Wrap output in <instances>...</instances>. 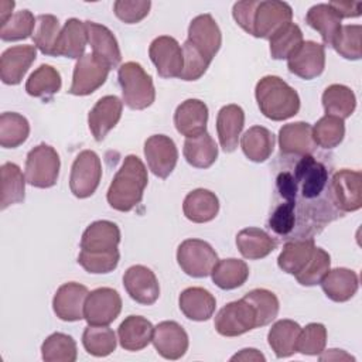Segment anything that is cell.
Masks as SVG:
<instances>
[{
	"label": "cell",
	"mask_w": 362,
	"mask_h": 362,
	"mask_svg": "<svg viewBox=\"0 0 362 362\" xmlns=\"http://www.w3.org/2000/svg\"><path fill=\"white\" fill-rule=\"evenodd\" d=\"M147 181L148 175L143 161L137 156L129 154L109 185L106 194L109 205L120 212L132 211L141 202Z\"/></svg>",
	"instance_id": "1"
},
{
	"label": "cell",
	"mask_w": 362,
	"mask_h": 362,
	"mask_svg": "<svg viewBox=\"0 0 362 362\" xmlns=\"http://www.w3.org/2000/svg\"><path fill=\"white\" fill-rule=\"evenodd\" d=\"M260 112L270 120L281 122L300 110V96L294 88L276 75L263 76L255 88Z\"/></svg>",
	"instance_id": "2"
},
{
	"label": "cell",
	"mask_w": 362,
	"mask_h": 362,
	"mask_svg": "<svg viewBox=\"0 0 362 362\" xmlns=\"http://www.w3.org/2000/svg\"><path fill=\"white\" fill-rule=\"evenodd\" d=\"M123 102L133 110H143L156 100V89L151 76L134 61L124 62L117 71Z\"/></svg>",
	"instance_id": "3"
},
{
	"label": "cell",
	"mask_w": 362,
	"mask_h": 362,
	"mask_svg": "<svg viewBox=\"0 0 362 362\" xmlns=\"http://www.w3.org/2000/svg\"><path fill=\"white\" fill-rule=\"evenodd\" d=\"M293 175L297 184V197L300 195L301 202L313 204L314 199H321L324 194H328V170L313 154L301 156L294 165Z\"/></svg>",
	"instance_id": "4"
},
{
	"label": "cell",
	"mask_w": 362,
	"mask_h": 362,
	"mask_svg": "<svg viewBox=\"0 0 362 362\" xmlns=\"http://www.w3.org/2000/svg\"><path fill=\"white\" fill-rule=\"evenodd\" d=\"M61 160L54 147L41 143L31 148L25 158V181L35 188H51L57 184Z\"/></svg>",
	"instance_id": "5"
},
{
	"label": "cell",
	"mask_w": 362,
	"mask_h": 362,
	"mask_svg": "<svg viewBox=\"0 0 362 362\" xmlns=\"http://www.w3.org/2000/svg\"><path fill=\"white\" fill-rule=\"evenodd\" d=\"M218 260L215 249L201 239H185L177 249L178 266L191 277L209 276Z\"/></svg>",
	"instance_id": "6"
},
{
	"label": "cell",
	"mask_w": 362,
	"mask_h": 362,
	"mask_svg": "<svg viewBox=\"0 0 362 362\" xmlns=\"http://www.w3.org/2000/svg\"><path fill=\"white\" fill-rule=\"evenodd\" d=\"M332 205L341 212H354L362 206V175L359 171L342 168L328 182Z\"/></svg>",
	"instance_id": "7"
},
{
	"label": "cell",
	"mask_w": 362,
	"mask_h": 362,
	"mask_svg": "<svg viewBox=\"0 0 362 362\" xmlns=\"http://www.w3.org/2000/svg\"><path fill=\"white\" fill-rule=\"evenodd\" d=\"M102 178V163L93 150L81 151L71 167L69 188L76 198L93 195Z\"/></svg>",
	"instance_id": "8"
},
{
	"label": "cell",
	"mask_w": 362,
	"mask_h": 362,
	"mask_svg": "<svg viewBox=\"0 0 362 362\" xmlns=\"http://www.w3.org/2000/svg\"><path fill=\"white\" fill-rule=\"evenodd\" d=\"M112 68L95 54L89 52L79 58L74 68L69 93L75 96H86L99 89L107 79Z\"/></svg>",
	"instance_id": "9"
},
{
	"label": "cell",
	"mask_w": 362,
	"mask_h": 362,
	"mask_svg": "<svg viewBox=\"0 0 362 362\" xmlns=\"http://www.w3.org/2000/svg\"><path fill=\"white\" fill-rule=\"evenodd\" d=\"M214 325L222 337H239L256 328V314L253 307L245 298H240L223 305L218 311Z\"/></svg>",
	"instance_id": "10"
},
{
	"label": "cell",
	"mask_w": 362,
	"mask_h": 362,
	"mask_svg": "<svg viewBox=\"0 0 362 362\" xmlns=\"http://www.w3.org/2000/svg\"><path fill=\"white\" fill-rule=\"evenodd\" d=\"M120 311V294L110 287H99L88 294L83 317L88 325H109L119 317Z\"/></svg>",
	"instance_id": "11"
},
{
	"label": "cell",
	"mask_w": 362,
	"mask_h": 362,
	"mask_svg": "<svg viewBox=\"0 0 362 362\" xmlns=\"http://www.w3.org/2000/svg\"><path fill=\"white\" fill-rule=\"evenodd\" d=\"M148 55L161 78H180L184 66L182 47L174 37L160 35L148 47Z\"/></svg>",
	"instance_id": "12"
},
{
	"label": "cell",
	"mask_w": 362,
	"mask_h": 362,
	"mask_svg": "<svg viewBox=\"0 0 362 362\" xmlns=\"http://www.w3.org/2000/svg\"><path fill=\"white\" fill-rule=\"evenodd\" d=\"M144 156L151 173L164 180L177 165L178 150L171 137L165 134H153L144 141Z\"/></svg>",
	"instance_id": "13"
},
{
	"label": "cell",
	"mask_w": 362,
	"mask_h": 362,
	"mask_svg": "<svg viewBox=\"0 0 362 362\" xmlns=\"http://www.w3.org/2000/svg\"><path fill=\"white\" fill-rule=\"evenodd\" d=\"M291 18L293 10L286 1H259L253 21V37L270 40L273 34L291 23Z\"/></svg>",
	"instance_id": "14"
},
{
	"label": "cell",
	"mask_w": 362,
	"mask_h": 362,
	"mask_svg": "<svg viewBox=\"0 0 362 362\" xmlns=\"http://www.w3.org/2000/svg\"><path fill=\"white\" fill-rule=\"evenodd\" d=\"M287 68L307 81L320 76L325 68V47L315 41H303L287 58Z\"/></svg>",
	"instance_id": "15"
},
{
	"label": "cell",
	"mask_w": 362,
	"mask_h": 362,
	"mask_svg": "<svg viewBox=\"0 0 362 362\" xmlns=\"http://www.w3.org/2000/svg\"><path fill=\"white\" fill-rule=\"evenodd\" d=\"M123 286L127 294L143 305L154 304L160 296V284L156 274L143 264H134L124 272Z\"/></svg>",
	"instance_id": "16"
},
{
	"label": "cell",
	"mask_w": 362,
	"mask_h": 362,
	"mask_svg": "<svg viewBox=\"0 0 362 362\" xmlns=\"http://www.w3.org/2000/svg\"><path fill=\"white\" fill-rule=\"evenodd\" d=\"M89 291L86 286L69 281L58 287L52 298V310L62 321H81L83 317L85 301Z\"/></svg>",
	"instance_id": "17"
},
{
	"label": "cell",
	"mask_w": 362,
	"mask_h": 362,
	"mask_svg": "<svg viewBox=\"0 0 362 362\" xmlns=\"http://www.w3.org/2000/svg\"><path fill=\"white\" fill-rule=\"evenodd\" d=\"M209 61L214 59L222 44V33L211 14H199L191 20L187 38Z\"/></svg>",
	"instance_id": "18"
},
{
	"label": "cell",
	"mask_w": 362,
	"mask_h": 362,
	"mask_svg": "<svg viewBox=\"0 0 362 362\" xmlns=\"http://www.w3.org/2000/svg\"><path fill=\"white\" fill-rule=\"evenodd\" d=\"M151 342L165 359H180L188 349V335L175 321H161L154 327Z\"/></svg>",
	"instance_id": "19"
},
{
	"label": "cell",
	"mask_w": 362,
	"mask_h": 362,
	"mask_svg": "<svg viewBox=\"0 0 362 362\" xmlns=\"http://www.w3.org/2000/svg\"><path fill=\"white\" fill-rule=\"evenodd\" d=\"M37 58L35 45H14L0 57V79L6 85H18Z\"/></svg>",
	"instance_id": "20"
},
{
	"label": "cell",
	"mask_w": 362,
	"mask_h": 362,
	"mask_svg": "<svg viewBox=\"0 0 362 362\" xmlns=\"http://www.w3.org/2000/svg\"><path fill=\"white\" fill-rule=\"evenodd\" d=\"M122 110L123 102L115 95H106L95 103L88 115V126L96 141H102L119 123Z\"/></svg>",
	"instance_id": "21"
},
{
	"label": "cell",
	"mask_w": 362,
	"mask_h": 362,
	"mask_svg": "<svg viewBox=\"0 0 362 362\" xmlns=\"http://www.w3.org/2000/svg\"><path fill=\"white\" fill-rule=\"evenodd\" d=\"M120 229L112 221H95L82 233L81 250L88 253H109L117 250Z\"/></svg>",
	"instance_id": "22"
},
{
	"label": "cell",
	"mask_w": 362,
	"mask_h": 362,
	"mask_svg": "<svg viewBox=\"0 0 362 362\" xmlns=\"http://www.w3.org/2000/svg\"><path fill=\"white\" fill-rule=\"evenodd\" d=\"M208 106L199 99L181 102L174 112V124L180 134L195 137L206 132Z\"/></svg>",
	"instance_id": "23"
},
{
	"label": "cell",
	"mask_w": 362,
	"mask_h": 362,
	"mask_svg": "<svg viewBox=\"0 0 362 362\" xmlns=\"http://www.w3.org/2000/svg\"><path fill=\"white\" fill-rule=\"evenodd\" d=\"M280 153L284 156H307L315 150L313 126L305 122L284 124L279 132Z\"/></svg>",
	"instance_id": "24"
},
{
	"label": "cell",
	"mask_w": 362,
	"mask_h": 362,
	"mask_svg": "<svg viewBox=\"0 0 362 362\" xmlns=\"http://www.w3.org/2000/svg\"><path fill=\"white\" fill-rule=\"evenodd\" d=\"M243 126L245 112L239 105L232 103L219 109L216 116V132L223 151L232 153L236 150Z\"/></svg>",
	"instance_id": "25"
},
{
	"label": "cell",
	"mask_w": 362,
	"mask_h": 362,
	"mask_svg": "<svg viewBox=\"0 0 362 362\" xmlns=\"http://www.w3.org/2000/svg\"><path fill=\"white\" fill-rule=\"evenodd\" d=\"M88 30V42L92 47V54L103 59L110 68L120 64L122 52L113 33L103 24L95 21H85Z\"/></svg>",
	"instance_id": "26"
},
{
	"label": "cell",
	"mask_w": 362,
	"mask_h": 362,
	"mask_svg": "<svg viewBox=\"0 0 362 362\" xmlns=\"http://www.w3.org/2000/svg\"><path fill=\"white\" fill-rule=\"evenodd\" d=\"M320 284L329 300L335 303H344L356 294L359 279L354 270L346 267H337L332 270L329 269Z\"/></svg>",
	"instance_id": "27"
},
{
	"label": "cell",
	"mask_w": 362,
	"mask_h": 362,
	"mask_svg": "<svg viewBox=\"0 0 362 362\" xmlns=\"http://www.w3.org/2000/svg\"><path fill=\"white\" fill-rule=\"evenodd\" d=\"M88 44V30L83 21L78 18H68L61 30L54 57H65L79 59L85 54Z\"/></svg>",
	"instance_id": "28"
},
{
	"label": "cell",
	"mask_w": 362,
	"mask_h": 362,
	"mask_svg": "<svg viewBox=\"0 0 362 362\" xmlns=\"http://www.w3.org/2000/svg\"><path fill=\"white\" fill-rule=\"evenodd\" d=\"M153 331L154 327L147 318L141 315H129L117 328L120 346L132 352L141 351L151 342Z\"/></svg>",
	"instance_id": "29"
},
{
	"label": "cell",
	"mask_w": 362,
	"mask_h": 362,
	"mask_svg": "<svg viewBox=\"0 0 362 362\" xmlns=\"http://www.w3.org/2000/svg\"><path fill=\"white\" fill-rule=\"evenodd\" d=\"M182 212L187 219L195 223H205L212 221L219 212V199L215 192L197 188L187 194L182 202Z\"/></svg>",
	"instance_id": "30"
},
{
	"label": "cell",
	"mask_w": 362,
	"mask_h": 362,
	"mask_svg": "<svg viewBox=\"0 0 362 362\" xmlns=\"http://www.w3.org/2000/svg\"><path fill=\"white\" fill-rule=\"evenodd\" d=\"M181 313L192 321H206L209 320L216 307V300L204 287H188L178 298Z\"/></svg>",
	"instance_id": "31"
},
{
	"label": "cell",
	"mask_w": 362,
	"mask_h": 362,
	"mask_svg": "<svg viewBox=\"0 0 362 362\" xmlns=\"http://www.w3.org/2000/svg\"><path fill=\"white\" fill-rule=\"evenodd\" d=\"M315 249L313 238H300L286 242L279 257V267L293 276H297L310 262Z\"/></svg>",
	"instance_id": "32"
},
{
	"label": "cell",
	"mask_w": 362,
	"mask_h": 362,
	"mask_svg": "<svg viewBox=\"0 0 362 362\" xmlns=\"http://www.w3.org/2000/svg\"><path fill=\"white\" fill-rule=\"evenodd\" d=\"M305 21L311 28L320 33L324 45L328 47H332L342 27L341 17L329 4L325 3L310 7L305 14Z\"/></svg>",
	"instance_id": "33"
},
{
	"label": "cell",
	"mask_w": 362,
	"mask_h": 362,
	"mask_svg": "<svg viewBox=\"0 0 362 362\" xmlns=\"http://www.w3.org/2000/svg\"><path fill=\"white\" fill-rule=\"evenodd\" d=\"M236 246L245 259L257 260L276 249V240L260 228H245L236 235Z\"/></svg>",
	"instance_id": "34"
},
{
	"label": "cell",
	"mask_w": 362,
	"mask_h": 362,
	"mask_svg": "<svg viewBox=\"0 0 362 362\" xmlns=\"http://www.w3.org/2000/svg\"><path fill=\"white\" fill-rule=\"evenodd\" d=\"M0 209L20 204L25 197V175L14 163H4L0 168Z\"/></svg>",
	"instance_id": "35"
},
{
	"label": "cell",
	"mask_w": 362,
	"mask_h": 362,
	"mask_svg": "<svg viewBox=\"0 0 362 362\" xmlns=\"http://www.w3.org/2000/svg\"><path fill=\"white\" fill-rule=\"evenodd\" d=\"M274 141V134L269 129L263 126H253L242 136L240 147L250 161L263 163L272 156Z\"/></svg>",
	"instance_id": "36"
},
{
	"label": "cell",
	"mask_w": 362,
	"mask_h": 362,
	"mask_svg": "<svg viewBox=\"0 0 362 362\" xmlns=\"http://www.w3.org/2000/svg\"><path fill=\"white\" fill-rule=\"evenodd\" d=\"M187 163L195 168H208L218 158V146L209 133L187 137L182 148Z\"/></svg>",
	"instance_id": "37"
},
{
	"label": "cell",
	"mask_w": 362,
	"mask_h": 362,
	"mask_svg": "<svg viewBox=\"0 0 362 362\" xmlns=\"http://www.w3.org/2000/svg\"><path fill=\"white\" fill-rule=\"evenodd\" d=\"M301 327L293 320H279L276 321L269 334L267 342L277 358H287L297 352V338Z\"/></svg>",
	"instance_id": "38"
},
{
	"label": "cell",
	"mask_w": 362,
	"mask_h": 362,
	"mask_svg": "<svg viewBox=\"0 0 362 362\" xmlns=\"http://www.w3.org/2000/svg\"><path fill=\"white\" fill-rule=\"evenodd\" d=\"M322 106L325 115L344 120L354 113L356 107V98L351 88L341 83H332L325 88L322 93Z\"/></svg>",
	"instance_id": "39"
},
{
	"label": "cell",
	"mask_w": 362,
	"mask_h": 362,
	"mask_svg": "<svg viewBox=\"0 0 362 362\" xmlns=\"http://www.w3.org/2000/svg\"><path fill=\"white\" fill-rule=\"evenodd\" d=\"M212 281L222 290H233L243 286L249 277V266L239 259L218 260L211 272Z\"/></svg>",
	"instance_id": "40"
},
{
	"label": "cell",
	"mask_w": 362,
	"mask_h": 362,
	"mask_svg": "<svg viewBox=\"0 0 362 362\" xmlns=\"http://www.w3.org/2000/svg\"><path fill=\"white\" fill-rule=\"evenodd\" d=\"M62 81L59 72L48 65H40L27 79L25 92L34 98H51L61 89Z\"/></svg>",
	"instance_id": "41"
},
{
	"label": "cell",
	"mask_w": 362,
	"mask_h": 362,
	"mask_svg": "<svg viewBox=\"0 0 362 362\" xmlns=\"http://www.w3.org/2000/svg\"><path fill=\"white\" fill-rule=\"evenodd\" d=\"M30 134L28 120L16 112H4L0 116V146L16 148L21 146Z\"/></svg>",
	"instance_id": "42"
},
{
	"label": "cell",
	"mask_w": 362,
	"mask_h": 362,
	"mask_svg": "<svg viewBox=\"0 0 362 362\" xmlns=\"http://www.w3.org/2000/svg\"><path fill=\"white\" fill-rule=\"evenodd\" d=\"M41 356L45 362H75L78 358L76 342L71 335L54 332L42 342Z\"/></svg>",
	"instance_id": "43"
},
{
	"label": "cell",
	"mask_w": 362,
	"mask_h": 362,
	"mask_svg": "<svg viewBox=\"0 0 362 362\" xmlns=\"http://www.w3.org/2000/svg\"><path fill=\"white\" fill-rule=\"evenodd\" d=\"M82 345L89 355L107 356L116 349V335L107 325H88L82 334Z\"/></svg>",
	"instance_id": "44"
},
{
	"label": "cell",
	"mask_w": 362,
	"mask_h": 362,
	"mask_svg": "<svg viewBox=\"0 0 362 362\" xmlns=\"http://www.w3.org/2000/svg\"><path fill=\"white\" fill-rule=\"evenodd\" d=\"M243 298L253 307L256 314V328L269 325L279 314V298L266 288H255L243 296Z\"/></svg>",
	"instance_id": "45"
},
{
	"label": "cell",
	"mask_w": 362,
	"mask_h": 362,
	"mask_svg": "<svg viewBox=\"0 0 362 362\" xmlns=\"http://www.w3.org/2000/svg\"><path fill=\"white\" fill-rule=\"evenodd\" d=\"M59 21L52 14H40L37 17V25L33 34L34 45L44 55H54L58 37L61 34Z\"/></svg>",
	"instance_id": "46"
},
{
	"label": "cell",
	"mask_w": 362,
	"mask_h": 362,
	"mask_svg": "<svg viewBox=\"0 0 362 362\" xmlns=\"http://www.w3.org/2000/svg\"><path fill=\"white\" fill-rule=\"evenodd\" d=\"M345 123L342 119L325 115L313 126V139L322 148H335L344 140Z\"/></svg>",
	"instance_id": "47"
},
{
	"label": "cell",
	"mask_w": 362,
	"mask_h": 362,
	"mask_svg": "<svg viewBox=\"0 0 362 362\" xmlns=\"http://www.w3.org/2000/svg\"><path fill=\"white\" fill-rule=\"evenodd\" d=\"M270 41V55L273 59H287L294 49L304 41L301 28L288 23L283 28H280L276 34L272 35Z\"/></svg>",
	"instance_id": "48"
},
{
	"label": "cell",
	"mask_w": 362,
	"mask_h": 362,
	"mask_svg": "<svg viewBox=\"0 0 362 362\" xmlns=\"http://www.w3.org/2000/svg\"><path fill=\"white\" fill-rule=\"evenodd\" d=\"M37 25V18L30 10L16 11L4 24L0 25V38L3 41H18L28 38Z\"/></svg>",
	"instance_id": "49"
},
{
	"label": "cell",
	"mask_w": 362,
	"mask_h": 362,
	"mask_svg": "<svg viewBox=\"0 0 362 362\" xmlns=\"http://www.w3.org/2000/svg\"><path fill=\"white\" fill-rule=\"evenodd\" d=\"M269 228L281 238H290L297 226V204L283 201L276 205L267 221Z\"/></svg>",
	"instance_id": "50"
},
{
	"label": "cell",
	"mask_w": 362,
	"mask_h": 362,
	"mask_svg": "<svg viewBox=\"0 0 362 362\" xmlns=\"http://www.w3.org/2000/svg\"><path fill=\"white\" fill-rule=\"evenodd\" d=\"M361 35H362V27L359 24L342 25L332 47L342 58L356 61L362 55Z\"/></svg>",
	"instance_id": "51"
},
{
	"label": "cell",
	"mask_w": 362,
	"mask_h": 362,
	"mask_svg": "<svg viewBox=\"0 0 362 362\" xmlns=\"http://www.w3.org/2000/svg\"><path fill=\"white\" fill-rule=\"evenodd\" d=\"M327 345V328L320 322H310L301 328L296 349L303 355H320Z\"/></svg>",
	"instance_id": "52"
},
{
	"label": "cell",
	"mask_w": 362,
	"mask_h": 362,
	"mask_svg": "<svg viewBox=\"0 0 362 362\" xmlns=\"http://www.w3.org/2000/svg\"><path fill=\"white\" fill-rule=\"evenodd\" d=\"M331 267V256L321 247L314 249V253L307 266L294 276L301 286H315L328 273Z\"/></svg>",
	"instance_id": "53"
},
{
	"label": "cell",
	"mask_w": 362,
	"mask_h": 362,
	"mask_svg": "<svg viewBox=\"0 0 362 362\" xmlns=\"http://www.w3.org/2000/svg\"><path fill=\"white\" fill-rule=\"evenodd\" d=\"M120 260L119 249L109 253H88L81 250L78 255V263L93 274H105L113 272Z\"/></svg>",
	"instance_id": "54"
},
{
	"label": "cell",
	"mask_w": 362,
	"mask_h": 362,
	"mask_svg": "<svg viewBox=\"0 0 362 362\" xmlns=\"http://www.w3.org/2000/svg\"><path fill=\"white\" fill-rule=\"evenodd\" d=\"M182 54H184V66L180 75V79L182 81L199 79L206 72L209 64L212 62L202 52H199L188 40L182 45Z\"/></svg>",
	"instance_id": "55"
},
{
	"label": "cell",
	"mask_w": 362,
	"mask_h": 362,
	"mask_svg": "<svg viewBox=\"0 0 362 362\" xmlns=\"http://www.w3.org/2000/svg\"><path fill=\"white\" fill-rule=\"evenodd\" d=\"M151 1L148 0H117L113 4V11L119 20L126 24H136L141 21L150 11Z\"/></svg>",
	"instance_id": "56"
},
{
	"label": "cell",
	"mask_w": 362,
	"mask_h": 362,
	"mask_svg": "<svg viewBox=\"0 0 362 362\" xmlns=\"http://www.w3.org/2000/svg\"><path fill=\"white\" fill-rule=\"evenodd\" d=\"M257 4L259 0H245L235 3L232 8V16L235 21L250 35H253V21Z\"/></svg>",
	"instance_id": "57"
},
{
	"label": "cell",
	"mask_w": 362,
	"mask_h": 362,
	"mask_svg": "<svg viewBox=\"0 0 362 362\" xmlns=\"http://www.w3.org/2000/svg\"><path fill=\"white\" fill-rule=\"evenodd\" d=\"M276 188L283 201L297 204V184L291 171H281L276 177Z\"/></svg>",
	"instance_id": "58"
},
{
	"label": "cell",
	"mask_w": 362,
	"mask_h": 362,
	"mask_svg": "<svg viewBox=\"0 0 362 362\" xmlns=\"http://www.w3.org/2000/svg\"><path fill=\"white\" fill-rule=\"evenodd\" d=\"M328 4L337 11L341 20L349 17H359L362 13L361 1H329Z\"/></svg>",
	"instance_id": "59"
},
{
	"label": "cell",
	"mask_w": 362,
	"mask_h": 362,
	"mask_svg": "<svg viewBox=\"0 0 362 362\" xmlns=\"http://www.w3.org/2000/svg\"><path fill=\"white\" fill-rule=\"evenodd\" d=\"M230 361H266L264 355L255 348H245L239 354H235Z\"/></svg>",
	"instance_id": "60"
},
{
	"label": "cell",
	"mask_w": 362,
	"mask_h": 362,
	"mask_svg": "<svg viewBox=\"0 0 362 362\" xmlns=\"http://www.w3.org/2000/svg\"><path fill=\"white\" fill-rule=\"evenodd\" d=\"M320 361H355L354 356L342 349H328L320 354Z\"/></svg>",
	"instance_id": "61"
},
{
	"label": "cell",
	"mask_w": 362,
	"mask_h": 362,
	"mask_svg": "<svg viewBox=\"0 0 362 362\" xmlns=\"http://www.w3.org/2000/svg\"><path fill=\"white\" fill-rule=\"evenodd\" d=\"M16 3L14 1H7V0H3L0 1V25L4 24L13 14H11V10L14 8Z\"/></svg>",
	"instance_id": "62"
}]
</instances>
